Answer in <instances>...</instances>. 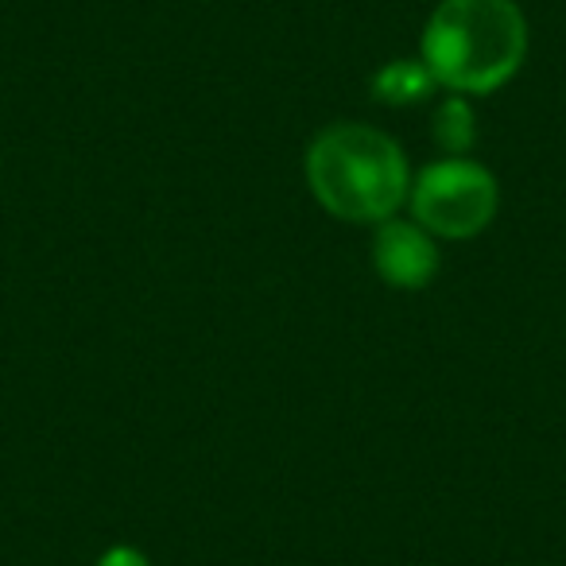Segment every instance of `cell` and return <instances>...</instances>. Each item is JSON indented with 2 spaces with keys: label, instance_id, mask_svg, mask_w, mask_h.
<instances>
[{
  "label": "cell",
  "instance_id": "7a4b0ae2",
  "mask_svg": "<svg viewBox=\"0 0 566 566\" xmlns=\"http://www.w3.org/2000/svg\"><path fill=\"white\" fill-rule=\"evenodd\" d=\"M307 187L334 218L385 221L408 202V159L369 125H334L307 148Z\"/></svg>",
  "mask_w": 566,
  "mask_h": 566
},
{
  "label": "cell",
  "instance_id": "3957f363",
  "mask_svg": "<svg viewBox=\"0 0 566 566\" xmlns=\"http://www.w3.org/2000/svg\"><path fill=\"white\" fill-rule=\"evenodd\" d=\"M411 198V218L427 229L431 237H447V241H465L489 229L501 206V187L481 164L462 156L439 159V164L423 167L408 190Z\"/></svg>",
  "mask_w": 566,
  "mask_h": 566
},
{
  "label": "cell",
  "instance_id": "6da1fadb",
  "mask_svg": "<svg viewBox=\"0 0 566 566\" xmlns=\"http://www.w3.org/2000/svg\"><path fill=\"white\" fill-rule=\"evenodd\" d=\"M527 55L516 0H442L423 28V63L454 94H493Z\"/></svg>",
  "mask_w": 566,
  "mask_h": 566
},
{
  "label": "cell",
  "instance_id": "277c9868",
  "mask_svg": "<svg viewBox=\"0 0 566 566\" xmlns=\"http://www.w3.org/2000/svg\"><path fill=\"white\" fill-rule=\"evenodd\" d=\"M373 268L388 287L400 292H419L434 280L439 272V249L434 237L419 226L416 218H385L377 221V237H373Z\"/></svg>",
  "mask_w": 566,
  "mask_h": 566
},
{
  "label": "cell",
  "instance_id": "8992f818",
  "mask_svg": "<svg viewBox=\"0 0 566 566\" xmlns=\"http://www.w3.org/2000/svg\"><path fill=\"white\" fill-rule=\"evenodd\" d=\"M473 125H478V117H473L470 102H465L462 94L447 97V102L439 105V113H434V144H442L450 156H462V151H470L473 140H478V128Z\"/></svg>",
  "mask_w": 566,
  "mask_h": 566
},
{
  "label": "cell",
  "instance_id": "52a82bcc",
  "mask_svg": "<svg viewBox=\"0 0 566 566\" xmlns=\"http://www.w3.org/2000/svg\"><path fill=\"white\" fill-rule=\"evenodd\" d=\"M97 566H148V558H144V551L128 547V543H117V547H109L97 558Z\"/></svg>",
  "mask_w": 566,
  "mask_h": 566
},
{
  "label": "cell",
  "instance_id": "5b68a950",
  "mask_svg": "<svg viewBox=\"0 0 566 566\" xmlns=\"http://www.w3.org/2000/svg\"><path fill=\"white\" fill-rule=\"evenodd\" d=\"M439 82L431 78L423 59H396V63L380 66L377 78H373V94L388 105H408V102H423Z\"/></svg>",
  "mask_w": 566,
  "mask_h": 566
}]
</instances>
